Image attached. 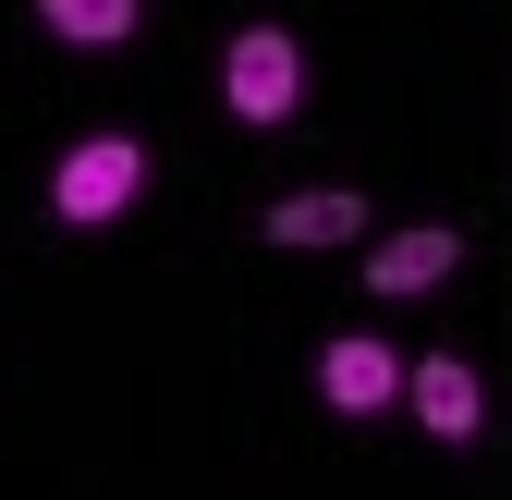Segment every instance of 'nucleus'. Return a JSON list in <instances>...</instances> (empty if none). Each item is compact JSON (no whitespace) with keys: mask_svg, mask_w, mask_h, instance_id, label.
<instances>
[{"mask_svg":"<svg viewBox=\"0 0 512 500\" xmlns=\"http://www.w3.org/2000/svg\"><path fill=\"white\" fill-rule=\"evenodd\" d=\"M317 403H330V415H378V403H403V354L366 342V330H342L330 354H317Z\"/></svg>","mask_w":512,"mask_h":500,"instance_id":"nucleus-3","label":"nucleus"},{"mask_svg":"<svg viewBox=\"0 0 512 500\" xmlns=\"http://www.w3.org/2000/svg\"><path fill=\"white\" fill-rule=\"evenodd\" d=\"M403 403L427 415V440H476V427H488V391H476V366H464V354L403 366Z\"/></svg>","mask_w":512,"mask_h":500,"instance_id":"nucleus-5","label":"nucleus"},{"mask_svg":"<svg viewBox=\"0 0 512 500\" xmlns=\"http://www.w3.org/2000/svg\"><path fill=\"white\" fill-rule=\"evenodd\" d=\"M220 98H232V122H293V98H305V49H293V25H244L232 49H220Z\"/></svg>","mask_w":512,"mask_h":500,"instance_id":"nucleus-2","label":"nucleus"},{"mask_svg":"<svg viewBox=\"0 0 512 500\" xmlns=\"http://www.w3.org/2000/svg\"><path fill=\"white\" fill-rule=\"evenodd\" d=\"M256 232H269L281 257H317V244H354V232H366V196H342V183H317V196H281V208L256 220Z\"/></svg>","mask_w":512,"mask_h":500,"instance_id":"nucleus-6","label":"nucleus"},{"mask_svg":"<svg viewBox=\"0 0 512 500\" xmlns=\"http://www.w3.org/2000/svg\"><path fill=\"white\" fill-rule=\"evenodd\" d=\"M464 269V232L452 220H415V232H378L366 244V293H427V281H452Z\"/></svg>","mask_w":512,"mask_h":500,"instance_id":"nucleus-4","label":"nucleus"},{"mask_svg":"<svg viewBox=\"0 0 512 500\" xmlns=\"http://www.w3.org/2000/svg\"><path fill=\"white\" fill-rule=\"evenodd\" d=\"M135 196H147V147L135 135H86V147H61V171H49V208L74 220V232L122 220Z\"/></svg>","mask_w":512,"mask_h":500,"instance_id":"nucleus-1","label":"nucleus"},{"mask_svg":"<svg viewBox=\"0 0 512 500\" xmlns=\"http://www.w3.org/2000/svg\"><path fill=\"white\" fill-rule=\"evenodd\" d=\"M135 13H147V0H37V25H49L61 49H122Z\"/></svg>","mask_w":512,"mask_h":500,"instance_id":"nucleus-7","label":"nucleus"}]
</instances>
